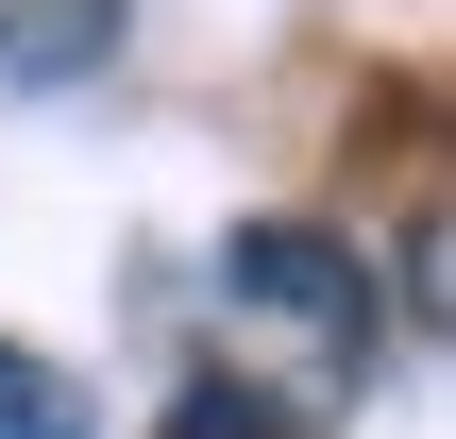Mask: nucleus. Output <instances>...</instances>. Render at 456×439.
<instances>
[{"label": "nucleus", "instance_id": "1", "mask_svg": "<svg viewBox=\"0 0 456 439\" xmlns=\"http://www.w3.org/2000/svg\"><path fill=\"white\" fill-rule=\"evenodd\" d=\"M220 305L271 321V338H305L322 372L372 355V254L322 237V220H237V237H220Z\"/></svg>", "mask_w": 456, "mask_h": 439}, {"label": "nucleus", "instance_id": "2", "mask_svg": "<svg viewBox=\"0 0 456 439\" xmlns=\"http://www.w3.org/2000/svg\"><path fill=\"white\" fill-rule=\"evenodd\" d=\"M0 439H85V389H68L34 338H0Z\"/></svg>", "mask_w": 456, "mask_h": 439}, {"label": "nucleus", "instance_id": "3", "mask_svg": "<svg viewBox=\"0 0 456 439\" xmlns=\"http://www.w3.org/2000/svg\"><path fill=\"white\" fill-rule=\"evenodd\" d=\"M169 439H288V423H271V406H237V389H186V406H169Z\"/></svg>", "mask_w": 456, "mask_h": 439}]
</instances>
